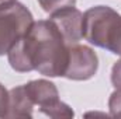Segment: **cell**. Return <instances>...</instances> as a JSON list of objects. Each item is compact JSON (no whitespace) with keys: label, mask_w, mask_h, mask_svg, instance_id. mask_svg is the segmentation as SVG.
<instances>
[{"label":"cell","mask_w":121,"mask_h":119,"mask_svg":"<svg viewBox=\"0 0 121 119\" xmlns=\"http://www.w3.org/2000/svg\"><path fill=\"white\" fill-rule=\"evenodd\" d=\"M108 109H110V115L114 118L121 116V91L116 90L108 99Z\"/></svg>","instance_id":"9c48e42d"},{"label":"cell","mask_w":121,"mask_h":119,"mask_svg":"<svg viewBox=\"0 0 121 119\" xmlns=\"http://www.w3.org/2000/svg\"><path fill=\"white\" fill-rule=\"evenodd\" d=\"M49 16H51L49 20L54 21V24L58 27V30L60 31V34L63 35L65 41L69 45L78 44L83 38V35H82L83 13L80 10H78L75 6L65 7Z\"/></svg>","instance_id":"8992f818"},{"label":"cell","mask_w":121,"mask_h":119,"mask_svg":"<svg viewBox=\"0 0 121 119\" xmlns=\"http://www.w3.org/2000/svg\"><path fill=\"white\" fill-rule=\"evenodd\" d=\"M111 83L116 87V90L121 91V59L116 62L111 69Z\"/></svg>","instance_id":"30bf717a"},{"label":"cell","mask_w":121,"mask_h":119,"mask_svg":"<svg viewBox=\"0 0 121 119\" xmlns=\"http://www.w3.org/2000/svg\"><path fill=\"white\" fill-rule=\"evenodd\" d=\"M42 10L48 14H52L65 7H72L76 4V0H38Z\"/></svg>","instance_id":"ba28073f"},{"label":"cell","mask_w":121,"mask_h":119,"mask_svg":"<svg viewBox=\"0 0 121 119\" xmlns=\"http://www.w3.org/2000/svg\"><path fill=\"white\" fill-rule=\"evenodd\" d=\"M82 35L91 45L121 56V16L111 7H90L83 14Z\"/></svg>","instance_id":"7a4b0ae2"},{"label":"cell","mask_w":121,"mask_h":119,"mask_svg":"<svg viewBox=\"0 0 121 119\" xmlns=\"http://www.w3.org/2000/svg\"><path fill=\"white\" fill-rule=\"evenodd\" d=\"M9 107V91L4 88L3 84H0V118H6Z\"/></svg>","instance_id":"8fae6325"},{"label":"cell","mask_w":121,"mask_h":119,"mask_svg":"<svg viewBox=\"0 0 121 119\" xmlns=\"http://www.w3.org/2000/svg\"><path fill=\"white\" fill-rule=\"evenodd\" d=\"M13 70H37L47 77H63L69 58V44L52 20H39L7 52Z\"/></svg>","instance_id":"6da1fadb"},{"label":"cell","mask_w":121,"mask_h":119,"mask_svg":"<svg viewBox=\"0 0 121 119\" xmlns=\"http://www.w3.org/2000/svg\"><path fill=\"white\" fill-rule=\"evenodd\" d=\"M32 23L31 11L20 1L14 0L0 6V56L11 49Z\"/></svg>","instance_id":"3957f363"},{"label":"cell","mask_w":121,"mask_h":119,"mask_svg":"<svg viewBox=\"0 0 121 119\" xmlns=\"http://www.w3.org/2000/svg\"><path fill=\"white\" fill-rule=\"evenodd\" d=\"M34 107L49 118H73L75 112L69 105L59 99V92L54 83L48 80H31L24 84Z\"/></svg>","instance_id":"277c9868"},{"label":"cell","mask_w":121,"mask_h":119,"mask_svg":"<svg viewBox=\"0 0 121 119\" xmlns=\"http://www.w3.org/2000/svg\"><path fill=\"white\" fill-rule=\"evenodd\" d=\"M34 104L27 94L24 84L9 91V107L6 118H31Z\"/></svg>","instance_id":"52a82bcc"},{"label":"cell","mask_w":121,"mask_h":119,"mask_svg":"<svg viewBox=\"0 0 121 119\" xmlns=\"http://www.w3.org/2000/svg\"><path fill=\"white\" fill-rule=\"evenodd\" d=\"M10 1H14V0H0V6H3V4H7V3H10Z\"/></svg>","instance_id":"7c38bea8"},{"label":"cell","mask_w":121,"mask_h":119,"mask_svg":"<svg viewBox=\"0 0 121 119\" xmlns=\"http://www.w3.org/2000/svg\"><path fill=\"white\" fill-rule=\"evenodd\" d=\"M99 69V58L96 52L85 45H69V58L63 77L75 81H85L91 79Z\"/></svg>","instance_id":"5b68a950"}]
</instances>
